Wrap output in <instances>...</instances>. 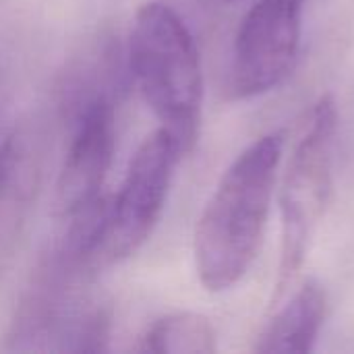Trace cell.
<instances>
[{
	"mask_svg": "<svg viewBox=\"0 0 354 354\" xmlns=\"http://www.w3.org/2000/svg\"><path fill=\"white\" fill-rule=\"evenodd\" d=\"M284 153V133L274 131L245 147L218 180L195 228L193 255L201 286L224 292L255 263Z\"/></svg>",
	"mask_w": 354,
	"mask_h": 354,
	"instance_id": "obj_1",
	"label": "cell"
},
{
	"mask_svg": "<svg viewBox=\"0 0 354 354\" xmlns=\"http://www.w3.org/2000/svg\"><path fill=\"white\" fill-rule=\"evenodd\" d=\"M129 64L151 112L178 143L183 156L199 137L203 73L193 33L164 2H145L133 21Z\"/></svg>",
	"mask_w": 354,
	"mask_h": 354,
	"instance_id": "obj_2",
	"label": "cell"
},
{
	"mask_svg": "<svg viewBox=\"0 0 354 354\" xmlns=\"http://www.w3.org/2000/svg\"><path fill=\"white\" fill-rule=\"evenodd\" d=\"M336 131V102L332 95H322L301 127L280 185V263L272 305L282 301L295 284L326 216L332 195Z\"/></svg>",
	"mask_w": 354,
	"mask_h": 354,
	"instance_id": "obj_3",
	"label": "cell"
},
{
	"mask_svg": "<svg viewBox=\"0 0 354 354\" xmlns=\"http://www.w3.org/2000/svg\"><path fill=\"white\" fill-rule=\"evenodd\" d=\"M180 158L183 151L166 129L153 131L139 145L118 195L112 197V218L104 249L110 261L127 259L147 243L166 207Z\"/></svg>",
	"mask_w": 354,
	"mask_h": 354,
	"instance_id": "obj_4",
	"label": "cell"
},
{
	"mask_svg": "<svg viewBox=\"0 0 354 354\" xmlns=\"http://www.w3.org/2000/svg\"><path fill=\"white\" fill-rule=\"evenodd\" d=\"M307 0H257L241 21L232 50L236 97L263 95L295 71Z\"/></svg>",
	"mask_w": 354,
	"mask_h": 354,
	"instance_id": "obj_5",
	"label": "cell"
},
{
	"mask_svg": "<svg viewBox=\"0 0 354 354\" xmlns=\"http://www.w3.org/2000/svg\"><path fill=\"white\" fill-rule=\"evenodd\" d=\"M116 145V112L110 95H97L77 110L75 131L58 176V207L64 216L102 195Z\"/></svg>",
	"mask_w": 354,
	"mask_h": 354,
	"instance_id": "obj_6",
	"label": "cell"
},
{
	"mask_svg": "<svg viewBox=\"0 0 354 354\" xmlns=\"http://www.w3.org/2000/svg\"><path fill=\"white\" fill-rule=\"evenodd\" d=\"M326 311L328 297L324 286L307 280L266 326L255 351L261 354L311 353L324 328Z\"/></svg>",
	"mask_w": 354,
	"mask_h": 354,
	"instance_id": "obj_7",
	"label": "cell"
},
{
	"mask_svg": "<svg viewBox=\"0 0 354 354\" xmlns=\"http://www.w3.org/2000/svg\"><path fill=\"white\" fill-rule=\"evenodd\" d=\"M216 330L199 313H174L156 322L141 344V351L156 354L216 353Z\"/></svg>",
	"mask_w": 354,
	"mask_h": 354,
	"instance_id": "obj_8",
	"label": "cell"
},
{
	"mask_svg": "<svg viewBox=\"0 0 354 354\" xmlns=\"http://www.w3.org/2000/svg\"><path fill=\"white\" fill-rule=\"evenodd\" d=\"M224 2H239V0H224Z\"/></svg>",
	"mask_w": 354,
	"mask_h": 354,
	"instance_id": "obj_9",
	"label": "cell"
}]
</instances>
